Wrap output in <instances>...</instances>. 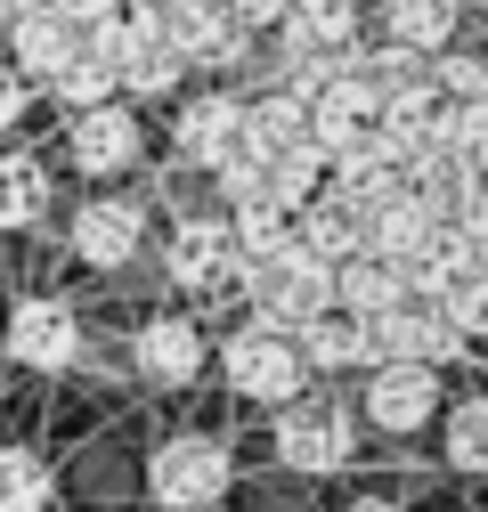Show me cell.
Segmentation results:
<instances>
[{
  "instance_id": "cell-34",
  "label": "cell",
  "mask_w": 488,
  "mask_h": 512,
  "mask_svg": "<svg viewBox=\"0 0 488 512\" xmlns=\"http://www.w3.org/2000/svg\"><path fill=\"white\" fill-rule=\"evenodd\" d=\"M472 179H480V196H488V163H480V171H472Z\"/></svg>"
},
{
  "instance_id": "cell-6",
  "label": "cell",
  "mask_w": 488,
  "mask_h": 512,
  "mask_svg": "<svg viewBox=\"0 0 488 512\" xmlns=\"http://www.w3.org/2000/svg\"><path fill=\"white\" fill-rule=\"evenodd\" d=\"M0 358H9L17 374H82L90 358V317L74 309V293H49V285H25L9 301V317H0Z\"/></svg>"
},
{
  "instance_id": "cell-2",
  "label": "cell",
  "mask_w": 488,
  "mask_h": 512,
  "mask_svg": "<svg viewBox=\"0 0 488 512\" xmlns=\"http://www.w3.org/2000/svg\"><path fill=\"white\" fill-rule=\"evenodd\" d=\"M358 415H350V399L334 391V382H310L301 399H285L277 415H269V456H277V472H293V480H334V472H350L358 464Z\"/></svg>"
},
{
  "instance_id": "cell-16",
  "label": "cell",
  "mask_w": 488,
  "mask_h": 512,
  "mask_svg": "<svg viewBox=\"0 0 488 512\" xmlns=\"http://www.w3.org/2000/svg\"><path fill=\"white\" fill-rule=\"evenodd\" d=\"M57 212V163L41 147H0V236H33Z\"/></svg>"
},
{
  "instance_id": "cell-26",
  "label": "cell",
  "mask_w": 488,
  "mask_h": 512,
  "mask_svg": "<svg viewBox=\"0 0 488 512\" xmlns=\"http://www.w3.org/2000/svg\"><path fill=\"white\" fill-rule=\"evenodd\" d=\"M49 496H57V464L41 447L9 439L0 447V512H49Z\"/></svg>"
},
{
  "instance_id": "cell-30",
  "label": "cell",
  "mask_w": 488,
  "mask_h": 512,
  "mask_svg": "<svg viewBox=\"0 0 488 512\" xmlns=\"http://www.w3.org/2000/svg\"><path fill=\"white\" fill-rule=\"evenodd\" d=\"M334 512H407V504H399V496H383V488H358V496H342Z\"/></svg>"
},
{
  "instance_id": "cell-8",
  "label": "cell",
  "mask_w": 488,
  "mask_h": 512,
  "mask_svg": "<svg viewBox=\"0 0 488 512\" xmlns=\"http://www.w3.org/2000/svg\"><path fill=\"white\" fill-rule=\"evenodd\" d=\"M122 358H131L139 391L179 399V391H196V382L212 374V326H204L196 309H179V301H155V309L139 317V326H131Z\"/></svg>"
},
{
  "instance_id": "cell-4",
  "label": "cell",
  "mask_w": 488,
  "mask_h": 512,
  "mask_svg": "<svg viewBox=\"0 0 488 512\" xmlns=\"http://www.w3.org/2000/svg\"><path fill=\"white\" fill-rule=\"evenodd\" d=\"M139 488L155 512H220L236 496V447L220 431H163L139 464Z\"/></svg>"
},
{
  "instance_id": "cell-24",
  "label": "cell",
  "mask_w": 488,
  "mask_h": 512,
  "mask_svg": "<svg viewBox=\"0 0 488 512\" xmlns=\"http://www.w3.org/2000/svg\"><path fill=\"white\" fill-rule=\"evenodd\" d=\"M432 147H440L448 163H464V171L488 163V90H480V98H440V106H432Z\"/></svg>"
},
{
  "instance_id": "cell-13",
  "label": "cell",
  "mask_w": 488,
  "mask_h": 512,
  "mask_svg": "<svg viewBox=\"0 0 488 512\" xmlns=\"http://www.w3.org/2000/svg\"><path fill=\"white\" fill-rule=\"evenodd\" d=\"M472 33V0H375L366 9V41L407 49V57H440Z\"/></svg>"
},
{
  "instance_id": "cell-10",
  "label": "cell",
  "mask_w": 488,
  "mask_h": 512,
  "mask_svg": "<svg viewBox=\"0 0 488 512\" xmlns=\"http://www.w3.org/2000/svg\"><path fill=\"white\" fill-rule=\"evenodd\" d=\"M163 139H171V163L212 179L228 155H244V90L228 82H188L171 106H163Z\"/></svg>"
},
{
  "instance_id": "cell-23",
  "label": "cell",
  "mask_w": 488,
  "mask_h": 512,
  "mask_svg": "<svg viewBox=\"0 0 488 512\" xmlns=\"http://www.w3.org/2000/svg\"><path fill=\"white\" fill-rule=\"evenodd\" d=\"M310 122H301V90H244V155H277L301 147Z\"/></svg>"
},
{
  "instance_id": "cell-22",
  "label": "cell",
  "mask_w": 488,
  "mask_h": 512,
  "mask_svg": "<svg viewBox=\"0 0 488 512\" xmlns=\"http://www.w3.org/2000/svg\"><path fill=\"white\" fill-rule=\"evenodd\" d=\"M399 301H407V277L391 261H375V252H358V261L334 269V309L358 317V326H366V317H383V309H399Z\"/></svg>"
},
{
  "instance_id": "cell-12",
  "label": "cell",
  "mask_w": 488,
  "mask_h": 512,
  "mask_svg": "<svg viewBox=\"0 0 488 512\" xmlns=\"http://www.w3.org/2000/svg\"><path fill=\"white\" fill-rule=\"evenodd\" d=\"M318 309H334V269L310 261V252L293 244L285 261L253 269V285H244V309H236V317H261V326H277V334H301Z\"/></svg>"
},
{
  "instance_id": "cell-1",
  "label": "cell",
  "mask_w": 488,
  "mask_h": 512,
  "mask_svg": "<svg viewBox=\"0 0 488 512\" xmlns=\"http://www.w3.org/2000/svg\"><path fill=\"white\" fill-rule=\"evenodd\" d=\"M155 269H163V301L196 309V317L244 309V285H253V269L236 261L220 212H179V220L155 236Z\"/></svg>"
},
{
  "instance_id": "cell-35",
  "label": "cell",
  "mask_w": 488,
  "mask_h": 512,
  "mask_svg": "<svg viewBox=\"0 0 488 512\" xmlns=\"http://www.w3.org/2000/svg\"><path fill=\"white\" fill-rule=\"evenodd\" d=\"M472 17H488V0H480V9H472Z\"/></svg>"
},
{
  "instance_id": "cell-29",
  "label": "cell",
  "mask_w": 488,
  "mask_h": 512,
  "mask_svg": "<svg viewBox=\"0 0 488 512\" xmlns=\"http://www.w3.org/2000/svg\"><path fill=\"white\" fill-rule=\"evenodd\" d=\"M228 17L253 33V41H269V33H277V17H285V0H228Z\"/></svg>"
},
{
  "instance_id": "cell-9",
  "label": "cell",
  "mask_w": 488,
  "mask_h": 512,
  "mask_svg": "<svg viewBox=\"0 0 488 512\" xmlns=\"http://www.w3.org/2000/svg\"><path fill=\"white\" fill-rule=\"evenodd\" d=\"M440 407H448V374H440V366H407V358L366 366V374H358V399H350L358 431H375V439H391V447L423 439V431L440 423Z\"/></svg>"
},
{
  "instance_id": "cell-25",
  "label": "cell",
  "mask_w": 488,
  "mask_h": 512,
  "mask_svg": "<svg viewBox=\"0 0 488 512\" xmlns=\"http://www.w3.org/2000/svg\"><path fill=\"white\" fill-rule=\"evenodd\" d=\"M114 98H122V90H114V66H106L98 49H82L74 66H57V74L41 82V106H57V122H66V114H90V106H114Z\"/></svg>"
},
{
  "instance_id": "cell-11",
  "label": "cell",
  "mask_w": 488,
  "mask_h": 512,
  "mask_svg": "<svg viewBox=\"0 0 488 512\" xmlns=\"http://www.w3.org/2000/svg\"><path fill=\"white\" fill-rule=\"evenodd\" d=\"M155 17H163L171 57L188 66V82H236L244 57H253V33L228 17V0H171Z\"/></svg>"
},
{
  "instance_id": "cell-31",
  "label": "cell",
  "mask_w": 488,
  "mask_h": 512,
  "mask_svg": "<svg viewBox=\"0 0 488 512\" xmlns=\"http://www.w3.org/2000/svg\"><path fill=\"white\" fill-rule=\"evenodd\" d=\"M25 9H49V0H0V25H9V17H25Z\"/></svg>"
},
{
  "instance_id": "cell-5",
  "label": "cell",
  "mask_w": 488,
  "mask_h": 512,
  "mask_svg": "<svg viewBox=\"0 0 488 512\" xmlns=\"http://www.w3.org/2000/svg\"><path fill=\"white\" fill-rule=\"evenodd\" d=\"M212 374H220V391H228L236 407H261V415H277L285 399L310 391L301 342L277 334V326H261V317H236L228 334H212Z\"/></svg>"
},
{
  "instance_id": "cell-32",
  "label": "cell",
  "mask_w": 488,
  "mask_h": 512,
  "mask_svg": "<svg viewBox=\"0 0 488 512\" xmlns=\"http://www.w3.org/2000/svg\"><path fill=\"white\" fill-rule=\"evenodd\" d=\"M122 9H171V0H122Z\"/></svg>"
},
{
  "instance_id": "cell-19",
  "label": "cell",
  "mask_w": 488,
  "mask_h": 512,
  "mask_svg": "<svg viewBox=\"0 0 488 512\" xmlns=\"http://www.w3.org/2000/svg\"><path fill=\"white\" fill-rule=\"evenodd\" d=\"M432 439H440V464L456 480H488V382H480V391H456L440 407Z\"/></svg>"
},
{
  "instance_id": "cell-33",
  "label": "cell",
  "mask_w": 488,
  "mask_h": 512,
  "mask_svg": "<svg viewBox=\"0 0 488 512\" xmlns=\"http://www.w3.org/2000/svg\"><path fill=\"white\" fill-rule=\"evenodd\" d=\"M472 358H480V366H488V334H480V342H472Z\"/></svg>"
},
{
  "instance_id": "cell-7",
  "label": "cell",
  "mask_w": 488,
  "mask_h": 512,
  "mask_svg": "<svg viewBox=\"0 0 488 512\" xmlns=\"http://www.w3.org/2000/svg\"><path fill=\"white\" fill-rule=\"evenodd\" d=\"M155 139H147V114L139 106H90V114H66L57 122V147H41V155H57L82 187H131L155 155H147Z\"/></svg>"
},
{
  "instance_id": "cell-17",
  "label": "cell",
  "mask_w": 488,
  "mask_h": 512,
  "mask_svg": "<svg viewBox=\"0 0 488 512\" xmlns=\"http://www.w3.org/2000/svg\"><path fill=\"white\" fill-rule=\"evenodd\" d=\"M293 342H301V366H310V382H358L366 366H375V342H366V326H358V317H342V309H318Z\"/></svg>"
},
{
  "instance_id": "cell-18",
  "label": "cell",
  "mask_w": 488,
  "mask_h": 512,
  "mask_svg": "<svg viewBox=\"0 0 488 512\" xmlns=\"http://www.w3.org/2000/svg\"><path fill=\"white\" fill-rule=\"evenodd\" d=\"M293 244L310 252V261L342 269V261H358V252H366V212H358V204H342L334 187H326V196H310V204L293 212Z\"/></svg>"
},
{
  "instance_id": "cell-36",
  "label": "cell",
  "mask_w": 488,
  "mask_h": 512,
  "mask_svg": "<svg viewBox=\"0 0 488 512\" xmlns=\"http://www.w3.org/2000/svg\"><path fill=\"white\" fill-rule=\"evenodd\" d=\"M0 41H9V25H0Z\"/></svg>"
},
{
  "instance_id": "cell-28",
  "label": "cell",
  "mask_w": 488,
  "mask_h": 512,
  "mask_svg": "<svg viewBox=\"0 0 488 512\" xmlns=\"http://www.w3.org/2000/svg\"><path fill=\"white\" fill-rule=\"evenodd\" d=\"M33 106H41V90L9 66V57H0V147H9L17 131H25V122H33Z\"/></svg>"
},
{
  "instance_id": "cell-3",
  "label": "cell",
  "mask_w": 488,
  "mask_h": 512,
  "mask_svg": "<svg viewBox=\"0 0 488 512\" xmlns=\"http://www.w3.org/2000/svg\"><path fill=\"white\" fill-rule=\"evenodd\" d=\"M57 236H66L74 269L122 277L131 261H147V244H155V204L139 196V187H82L74 212L57 220Z\"/></svg>"
},
{
  "instance_id": "cell-27",
  "label": "cell",
  "mask_w": 488,
  "mask_h": 512,
  "mask_svg": "<svg viewBox=\"0 0 488 512\" xmlns=\"http://www.w3.org/2000/svg\"><path fill=\"white\" fill-rule=\"evenodd\" d=\"M432 309L448 317V326H456V342L472 350V342L488 334V269H464V277H456V285H448V293H440Z\"/></svg>"
},
{
  "instance_id": "cell-20",
  "label": "cell",
  "mask_w": 488,
  "mask_h": 512,
  "mask_svg": "<svg viewBox=\"0 0 488 512\" xmlns=\"http://www.w3.org/2000/svg\"><path fill=\"white\" fill-rule=\"evenodd\" d=\"M432 228H440V212H432V204H415L407 187H399L391 204L366 212V252H375V261H391V269H407L415 252L432 244Z\"/></svg>"
},
{
  "instance_id": "cell-15",
  "label": "cell",
  "mask_w": 488,
  "mask_h": 512,
  "mask_svg": "<svg viewBox=\"0 0 488 512\" xmlns=\"http://www.w3.org/2000/svg\"><path fill=\"white\" fill-rule=\"evenodd\" d=\"M0 57H9V66L41 90L57 66H74V57H82V25L57 9V0H49V9H25V17H9V41H0Z\"/></svg>"
},
{
  "instance_id": "cell-21",
  "label": "cell",
  "mask_w": 488,
  "mask_h": 512,
  "mask_svg": "<svg viewBox=\"0 0 488 512\" xmlns=\"http://www.w3.org/2000/svg\"><path fill=\"white\" fill-rule=\"evenodd\" d=\"M310 196H326V155H318L310 139L261 155V204H269V212H285V220H293Z\"/></svg>"
},
{
  "instance_id": "cell-14",
  "label": "cell",
  "mask_w": 488,
  "mask_h": 512,
  "mask_svg": "<svg viewBox=\"0 0 488 512\" xmlns=\"http://www.w3.org/2000/svg\"><path fill=\"white\" fill-rule=\"evenodd\" d=\"M366 342H375V366L383 358H407V366H456V358H472L464 342H456V326H448V317L432 309V301H399V309H383V317H366Z\"/></svg>"
}]
</instances>
